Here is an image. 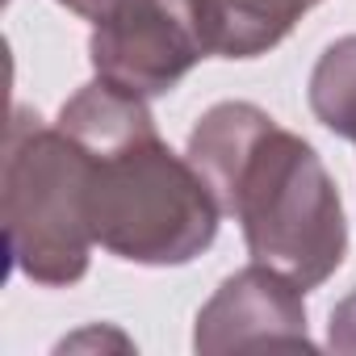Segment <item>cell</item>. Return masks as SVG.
<instances>
[{
  "instance_id": "1",
  "label": "cell",
  "mask_w": 356,
  "mask_h": 356,
  "mask_svg": "<svg viewBox=\"0 0 356 356\" xmlns=\"http://www.w3.org/2000/svg\"><path fill=\"white\" fill-rule=\"evenodd\" d=\"M189 163L248 256L302 289H318L348 256V218L318 151L252 101H218L189 130Z\"/></svg>"
},
{
  "instance_id": "2",
  "label": "cell",
  "mask_w": 356,
  "mask_h": 356,
  "mask_svg": "<svg viewBox=\"0 0 356 356\" xmlns=\"http://www.w3.org/2000/svg\"><path fill=\"white\" fill-rule=\"evenodd\" d=\"M59 126L88 151L84 210L92 243L143 268L197 260L218 235V202L189 155H176L147 109V97L109 80L84 84Z\"/></svg>"
},
{
  "instance_id": "3",
  "label": "cell",
  "mask_w": 356,
  "mask_h": 356,
  "mask_svg": "<svg viewBox=\"0 0 356 356\" xmlns=\"http://www.w3.org/2000/svg\"><path fill=\"white\" fill-rule=\"evenodd\" d=\"M88 151L55 122L13 109L0 168V218L13 268L47 289L84 281L92 260V231L84 210Z\"/></svg>"
},
{
  "instance_id": "4",
  "label": "cell",
  "mask_w": 356,
  "mask_h": 356,
  "mask_svg": "<svg viewBox=\"0 0 356 356\" xmlns=\"http://www.w3.org/2000/svg\"><path fill=\"white\" fill-rule=\"evenodd\" d=\"M92 72L126 92L163 97L202 59H210L197 0H113L92 22L88 38Z\"/></svg>"
},
{
  "instance_id": "5",
  "label": "cell",
  "mask_w": 356,
  "mask_h": 356,
  "mask_svg": "<svg viewBox=\"0 0 356 356\" xmlns=\"http://www.w3.org/2000/svg\"><path fill=\"white\" fill-rule=\"evenodd\" d=\"M302 285L281 277L268 264H248L231 273L214 298L197 310L193 348L206 356L218 352H256V348H314L306 331Z\"/></svg>"
},
{
  "instance_id": "6",
  "label": "cell",
  "mask_w": 356,
  "mask_h": 356,
  "mask_svg": "<svg viewBox=\"0 0 356 356\" xmlns=\"http://www.w3.org/2000/svg\"><path fill=\"white\" fill-rule=\"evenodd\" d=\"M310 0H197L210 55L256 59L293 34Z\"/></svg>"
},
{
  "instance_id": "7",
  "label": "cell",
  "mask_w": 356,
  "mask_h": 356,
  "mask_svg": "<svg viewBox=\"0 0 356 356\" xmlns=\"http://www.w3.org/2000/svg\"><path fill=\"white\" fill-rule=\"evenodd\" d=\"M306 97H310V113L331 134L356 143V34L335 38L318 55Z\"/></svg>"
},
{
  "instance_id": "8",
  "label": "cell",
  "mask_w": 356,
  "mask_h": 356,
  "mask_svg": "<svg viewBox=\"0 0 356 356\" xmlns=\"http://www.w3.org/2000/svg\"><path fill=\"white\" fill-rule=\"evenodd\" d=\"M327 343L343 356H356V289L335 302L331 323H327Z\"/></svg>"
},
{
  "instance_id": "9",
  "label": "cell",
  "mask_w": 356,
  "mask_h": 356,
  "mask_svg": "<svg viewBox=\"0 0 356 356\" xmlns=\"http://www.w3.org/2000/svg\"><path fill=\"white\" fill-rule=\"evenodd\" d=\"M59 5H63L67 13L84 17V22H101V17L113 9V0H59Z\"/></svg>"
},
{
  "instance_id": "10",
  "label": "cell",
  "mask_w": 356,
  "mask_h": 356,
  "mask_svg": "<svg viewBox=\"0 0 356 356\" xmlns=\"http://www.w3.org/2000/svg\"><path fill=\"white\" fill-rule=\"evenodd\" d=\"M310 5H314V0H310Z\"/></svg>"
}]
</instances>
